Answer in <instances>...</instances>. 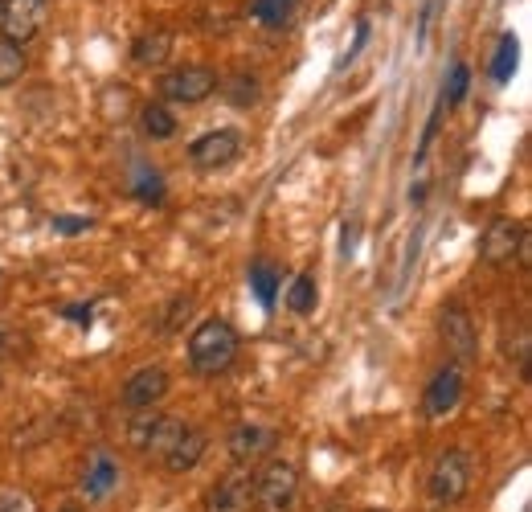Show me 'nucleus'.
<instances>
[{
    "label": "nucleus",
    "mask_w": 532,
    "mask_h": 512,
    "mask_svg": "<svg viewBox=\"0 0 532 512\" xmlns=\"http://www.w3.org/2000/svg\"><path fill=\"white\" fill-rule=\"evenodd\" d=\"M50 226H54L58 234H86L95 222H91V218H82V213H58V218H50Z\"/></svg>",
    "instance_id": "25"
},
{
    "label": "nucleus",
    "mask_w": 532,
    "mask_h": 512,
    "mask_svg": "<svg viewBox=\"0 0 532 512\" xmlns=\"http://www.w3.org/2000/svg\"><path fill=\"white\" fill-rule=\"evenodd\" d=\"M58 512H78V508H74V504H70V508H58Z\"/></svg>",
    "instance_id": "30"
},
{
    "label": "nucleus",
    "mask_w": 532,
    "mask_h": 512,
    "mask_svg": "<svg viewBox=\"0 0 532 512\" xmlns=\"http://www.w3.org/2000/svg\"><path fill=\"white\" fill-rule=\"evenodd\" d=\"M254 480V508L258 512H291L295 492H299V472L287 459H266V467Z\"/></svg>",
    "instance_id": "3"
},
{
    "label": "nucleus",
    "mask_w": 532,
    "mask_h": 512,
    "mask_svg": "<svg viewBox=\"0 0 532 512\" xmlns=\"http://www.w3.org/2000/svg\"><path fill=\"white\" fill-rule=\"evenodd\" d=\"M0 512H29V496L5 492V496H0Z\"/></svg>",
    "instance_id": "27"
},
{
    "label": "nucleus",
    "mask_w": 532,
    "mask_h": 512,
    "mask_svg": "<svg viewBox=\"0 0 532 512\" xmlns=\"http://www.w3.org/2000/svg\"><path fill=\"white\" fill-rule=\"evenodd\" d=\"M172 58V33L168 29H144L136 41H131V62L144 66V70H156Z\"/></svg>",
    "instance_id": "16"
},
{
    "label": "nucleus",
    "mask_w": 532,
    "mask_h": 512,
    "mask_svg": "<svg viewBox=\"0 0 532 512\" xmlns=\"http://www.w3.org/2000/svg\"><path fill=\"white\" fill-rule=\"evenodd\" d=\"M217 91L226 95V103L238 107V111H250V107L262 99V91H258V74H250V70H238V74H230L226 82H217Z\"/></svg>",
    "instance_id": "17"
},
{
    "label": "nucleus",
    "mask_w": 532,
    "mask_h": 512,
    "mask_svg": "<svg viewBox=\"0 0 532 512\" xmlns=\"http://www.w3.org/2000/svg\"><path fill=\"white\" fill-rule=\"evenodd\" d=\"M250 508H254V480L242 472L217 480L205 496V512H250Z\"/></svg>",
    "instance_id": "13"
},
{
    "label": "nucleus",
    "mask_w": 532,
    "mask_h": 512,
    "mask_svg": "<svg viewBox=\"0 0 532 512\" xmlns=\"http://www.w3.org/2000/svg\"><path fill=\"white\" fill-rule=\"evenodd\" d=\"M520 238H524V226L516 218H492L479 238V259L487 267H508L516 263V254H520Z\"/></svg>",
    "instance_id": "10"
},
{
    "label": "nucleus",
    "mask_w": 532,
    "mask_h": 512,
    "mask_svg": "<svg viewBox=\"0 0 532 512\" xmlns=\"http://www.w3.org/2000/svg\"><path fill=\"white\" fill-rule=\"evenodd\" d=\"M185 426L189 422L176 418V414H148V410H140V414H131L127 439H131V447H140L148 459H164L172 451V443L181 439Z\"/></svg>",
    "instance_id": "4"
},
{
    "label": "nucleus",
    "mask_w": 532,
    "mask_h": 512,
    "mask_svg": "<svg viewBox=\"0 0 532 512\" xmlns=\"http://www.w3.org/2000/svg\"><path fill=\"white\" fill-rule=\"evenodd\" d=\"M516 62H520V41L512 33H504L500 46H496V58H492V78L496 82H508L516 74Z\"/></svg>",
    "instance_id": "23"
},
{
    "label": "nucleus",
    "mask_w": 532,
    "mask_h": 512,
    "mask_svg": "<svg viewBox=\"0 0 532 512\" xmlns=\"http://www.w3.org/2000/svg\"><path fill=\"white\" fill-rule=\"evenodd\" d=\"M279 283H283V271L266 259H254L250 263V291L258 295L262 308H275V295H279Z\"/></svg>",
    "instance_id": "18"
},
{
    "label": "nucleus",
    "mask_w": 532,
    "mask_h": 512,
    "mask_svg": "<svg viewBox=\"0 0 532 512\" xmlns=\"http://www.w3.org/2000/svg\"><path fill=\"white\" fill-rule=\"evenodd\" d=\"M131 197H140V201H152V205H160V201H164V185H160V177H152V181H140L136 189H131Z\"/></svg>",
    "instance_id": "26"
},
{
    "label": "nucleus",
    "mask_w": 532,
    "mask_h": 512,
    "mask_svg": "<svg viewBox=\"0 0 532 512\" xmlns=\"http://www.w3.org/2000/svg\"><path fill=\"white\" fill-rule=\"evenodd\" d=\"M459 402H463V369L459 365H442L430 377L426 394H422V410H426V418H442V414H451Z\"/></svg>",
    "instance_id": "12"
},
{
    "label": "nucleus",
    "mask_w": 532,
    "mask_h": 512,
    "mask_svg": "<svg viewBox=\"0 0 532 512\" xmlns=\"http://www.w3.org/2000/svg\"><path fill=\"white\" fill-rule=\"evenodd\" d=\"M467 91H471V66L467 62H455L451 66V78H447V107H459L463 99H467Z\"/></svg>",
    "instance_id": "24"
},
{
    "label": "nucleus",
    "mask_w": 532,
    "mask_h": 512,
    "mask_svg": "<svg viewBox=\"0 0 532 512\" xmlns=\"http://www.w3.org/2000/svg\"><path fill=\"white\" fill-rule=\"evenodd\" d=\"M140 127H144L148 140H172V136H176V115H172L164 103H148V107L140 111Z\"/></svg>",
    "instance_id": "20"
},
{
    "label": "nucleus",
    "mask_w": 532,
    "mask_h": 512,
    "mask_svg": "<svg viewBox=\"0 0 532 512\" xmlns=\"http://www.w3.org/2000/svg\"><path fill=\"white\" fill-rule=\"evenodd\" d=\"M0 9H5V0H0Z\"/></svg>",
    "instance_id": "32"
},
{
    "label": "nucleus",
    "mask_w": 532,
    "mask_h": 512,
    "mask_svg": "<svg viewBox=\"0 0 532 512\" xmlns=\"http://www.w3.org/2000/svg\"><path fill=\"white\" fill-rule=\"evenodd\" d=\"M168 386H172V377H168V369H160V365H144V369H136L127 381H123V406L127 410H156L160 402H164V394H168Z\"/></svg>",
    "instance_id": "11"
},
{
    "label": "nucleus",
    "mask_w": 532,
    "mask_h": 512,
    "mask_svg": "<svg viewBox=\"0 0 532 512\" xmlns=\"http://www.w3.org/2000/svg\"><path fill=\"white\" fill-rule=\"evenodd\" d=\"M438 336L442 345H447V353L455 357V365H467L479 357V336H475V320L467 316L463 304H447L438 312Z\"/></svg>",
    "instance_id": "8"
},
{
    "label": "nucleus",
    "mask_w": 532,
    "mask_h": 512,
    "mask_svg": "<svg viewBox=\"0 0 532 512\" xmlns=\"http://www.w3.org/2000/svg\"><path fill=\"white\" fill-rule=\"evenodd\" d=\"M238 349H242V340H238L234 324H226V320H205L189 336V365L201 377H217V373H226L238 361Z\"/></svg>",
    "instance_id": "1"
},
{
    "label": "nucleus",
    "mask_w": 532,
    "mask_h": 512,
    "mask_svg": "<svg viewBox=\"0 0 532 512\" xmlns=\"http://www.w3.org/2000/svg\"><path fill=\"white\" fill-rule=\"evenodd\" d=\"M434 136H438V111H434V115H430V123H426V136H422V148H418V160L426 156V148L434 144Z\"/></svg>",
    "instance_id": "29"
},
{
    "label": "nucleus",
    "mask_w": 532,
    "mask_h": 512,
    "mask_svg": "<svg viewBox=\"0 0 532 512\" xmlns=\"http://www.w3.org/2000/svg\"><path fill=\"white\" fill-rule=\"evenodd\" d=\"M295 5L299 0H250V17L262 29H283L295 17Z\"/></svg>",
    "instance_id": "19"
},
{
    "label": "nucleus",
    "mask_w": 532,
    "mask_h": 512,
    "mask_svg": "<svg viewBox=\"0 0 532 512\" xmlns=\"http://www.w3.org/2000/svg\"><path fill=\"white\" fill-rule=\"evenodd\" d=\"M246 140L234 127H217V132H205L201 140L189 144V164L197 173H221V168H230L238 156H242Z\"/></svg>",
    "instance_id": "5"
},
{
    "label": "nucleus",
    "mask_w": 532,
    "mask_h": 512,
    "mask_svg": "<svg viewBox=\"0 0 532 512\" xmlns=\"http://www.w3.org/2000/svg\"><path fill=\"white\" fill-rule=\"evenodd\" d=\"M115 484H119V463L107 455V451H95L91 455V467L82 472V496L86 500H103V496H111L115 492Z\"/></svg>",
    "instance_id": "15"
},
{
    "label": "nucleus",
    "mask_w": 532,
    "mask_h": 512,
    "mask_svg": "<svg viewBox=\"0 0 532 512\" xmlns=\"http://www.w3.org/2000/svg\"><path fill=\"white\" fill-rule=\"evenodd\" d=\"M226 447H230V459H234L238 467H254V463H262V459H271V451L279 447V431H275V426L242 422V426H234V431H230Z\"/></svg>",
    "instance_id": "9"
},
{
    "label": "nucleus",
    "mask_w": 532,
    "mask_h": 512,
    "mask_svg": "<svg viewBox=\"0 0 532 512\" xmlns=\"http://www.w3.org/2000/svg\"><path fill=\"white\" fill-rule=\"evenodd\" d=\"M471 480H475V459L467 447H447L426 476V492L434 504H459L467 492H471Z\"/></svg>",
    "instance_id": "2"
},
{
    "label": "nucleus",
    "mask_w": 532,
    "mask_h": 512,
    "mask_svg": "<svg viewBox=\"0 0 532 512\" xmlns=\"http://www.w3.org/2000/svg\"><path fill=\"white\" fill-rule=\"evenodd\" d=\"M50 17V0H5L0 9V41H13V46H29V41L46 29Z\"/></svg>",
    "instance_id": "6"
},
{
    "label": "nucleus",
    "mask_w": 532,
    "mask_h": 512,
    "mask_svg": "<svg viewBox=\"0 0 532 512\" xmlns=\"http://www.w3.org/2000/svg\"><path fill=\"white\" fill-rule=\"evenodd\" d=\"M213 91H217V70H209V66H181L160 78V95L181 107H197Z\"/></svg>",
    "instance_id": "7"
},
{
    "label": "nucleus",
    "mask_w": 532,
    "mask_h": 512,
    "mask_svg": "<svg viewBox=\"0 0 532 512\" xmlns=\"http://www.w3.org/2000/svg\"><path fill=\"white\" fill-rule=\"evenodd\" d=\"M91 304H74V308H66V320H74V324H82V328H91Z\"/></svg>",
    "instance_id": "28"
},
{
    "label": "nucleus",
    "mask_w": 532,
    "mask_h": 512,
    "mask_svg": "<svg viewBox=\"0 0 532 512\" xmlns=\"http://www.w3.org/2000/svg\"><path fill=\"white\" fill-rule=\"evenodd\" d=\"M205 451H209V435L201 431V426H185L181 431V439L172 443V451L160 459L164 463V472H172V476H185V472H193V467L205 459Z\"/></svg>",
    "instance_id": "14"
},
{
    "label": "nucleus",
    "mask_w": 532,
    "mask_h": 512,
    "mask_svg": "<svg viewBox=\"0 0 532 512\" xmlns=\"http://www.w3.org/2000/svg\"><path fill=\"white\" fill-rule=\"evenodd\" d=\"M25 66H29L25 50H21V46H13V41H0V91L13 87V82L25 74Z\"/></svg>",
    "instance_id": "22"
},
{
    "label": "nucleus",
    "mask_w": 532,
    "mask_h": 512,
    "mask_svg": "<svg viewBox=\"0 0 532 512\" xmlns=\"http://www.w3.org/2000/svg\"><path fill=\"white\" fill-rule=\"evenodd\" d=\"M316 300H320V291H316V275H312V271L295 275V283L287 287V308H291L295 316H307V312H316Z\"/></svg>",
    "instance_id": "21"
},
{
    "label": "nucleus",
    "mask_w": 532,
    "mask_h": 512,
    "mask_svg": "<svg viewBox=\"0 0 532 512\" xmlns=\"http://www.w3.org/2000/svg\"><path fill=\"white\" fill-rule=\"evenodd\" d=\"M369 512H385V508H369Z\"/></svg>",
    "instance_id": "31"
}]
</instances>
